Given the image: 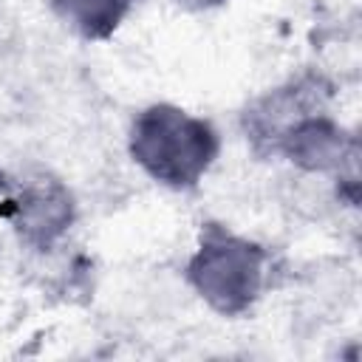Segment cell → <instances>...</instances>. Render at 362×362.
I'll list each match as a JSON object with an SVG mask.
<instances>
[{"label":"cell","instance_id":"obj_4","mask_svg":"<svg viewBox=\"0 0 362 362\" xmlns=\"http://www.w3.org/2000/svg\"><path fill=\"white\" fill-rule=\"evenodd\" d=\"M277 147H283L291 161L308 170H328L345 156V133L331 119L308 113L277 139Z\"/></svg>","mask_w":362,"mask_h":362},{"label":"cell","instance_id":"obj_1","mask_svg":"<svg viewBox=\"0 0 362 362\" xmlns=\"http://www.w3.org/2000/svg\"><path fill=\"white\" fill-rule=\"evenodd\" d=\"M130 153L156 181L192 187L218 156V133L173 105H153L133 122Z\"/></svg>","mask_w":362,"mask_h":362},{"label":"cell","instance_id":"obj_2","mask_svg":"<svg viewBox=\"0 0 362 362\" xmlns=\"http://www.w3.org/2000/svg\"><path fill=\"white\" fill-rule=\"evenodd\" d=\"M263 263L266 252L257 243L209 226L187 272L189 283L212 308L240 314L252 305L263 286Z\"/></svg>","mask_w":362,"mask_h":362},{"label":"cell","instance_id":"obj_3","mask_svg":"<svg viewBox=\"0 0 362 362\" xmlns=\"http://www.w3.org/2000/svg\"><path fill=\"white\" fill-rule=\"evenodd\" d=\"M11 221L28 243L48 246L71 223V195L57 181H31L11 201Z\"/></svg>","mask_w":362,"mask_h":362},{"label":"cell","instance_id":"obj_6","mask_svg":"<svg viewBox=\"0 0 362 362\" xmlns=\"http://www.w3.org/2000/svg\"><path fill=\"white\" fill-rule=\"evenodd\" d=\"M178 3L187 6V8H209V6H218L223 0H178Z\"/></svg>","mask_w":362,"mask_h":362},{"label":"cell","instance_id":"obj_5","mask_svg":"<svg viewBox=\"0 0 362 362\" xmlns=\"http://www.w3.org/2000/svg\"><path fill=\"white\" fill-rule=\"evenodd\" d=\"M136 0H51L54 11L82 37H107Z\"/></svg>","mask_w":362,"mask_h":362}]
</instances>
